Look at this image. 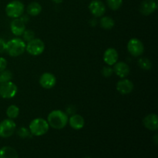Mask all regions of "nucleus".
I'll return each mask as SVG.
<instances>
[{"mask_svg": "<svg viewBox=\"0 0 158 158\" xmlns=\"http://www.w3.org/2000/svg\"><path fill=\"white\" fill-rule=\"evenodd\" d=\"M56 83V78L51 73H44L40 78V84L44 89H52Z\"/></svg>", "mask_w": 158, "mask_h": 158, "instance_id": "nucleus-11", "label": "nucleus"}, {"mask_svg": "<svg viewBox=\"0 0 158 158\" xmlns=\"http://www.w3.org/2000/svg\"><path fill=\"white\" fill-rule=\"evenodd\" d=\"M106 4L110 9L117 11L122 6L123 0H106Z\"/></svg>", "mask_w": 158, "mask_h": 158, "instance_id": "nucleus-24", "label": "nucleus"}, {"mask_svg": "<svg viewBox=\"0 0 158 158\" xmlns=\"http://www.w3.org/2000/svg\"><path fill=\"white\" fill-rule=\"evenodd\" d=\"M19 114V108L15 105H10L6 110V115L9 119H15Z\"/></svg>", "mask_w": 158, "mask_h": 158, "instance_id": "nucleus-21", "label": "nucleus"}, {"mask_svg": "<svg viewBox=\"0 0 158 158\" xmlns=\"http://www.w3.org/2000/svg\"><path fill=\"white\" fill-rule=\"evenodd\" d=\"M0 158H19V155L13 148L5 146L0 149Z\"/></svg>", "mask_w": 158, "mask_h": 158, "instance_id": "nucleus-18", "label": "nucleus"}, {"mask_svg": "<svg viewBox=\"0 0 158 158\" xmlns=\"http://www.w3.org/2000/svg\"><path fill=\"white\" fill-rule=\"evenodd\" d=\"M117 90L123 95H127V94H131L134 89V86L132 81L126 78L121 79L119 80L117 83Z\"/></svg>", "mask_w": 158, "mask_h": 158, "instance_id": "nucleus-12", "label": "nucleus"}, {"mask_svg": "<svg viewBox=\"0 0 158 158\" xmlns=\"http://www.w3.org/2000/svg\"><path fill=\"white\" fill-rule=\"evenodd\" d=\"M49 125L47 120L43 118H35L30 122L29 130L31 134L35 137H40L48 132Z\"/></svg>", "mask_w": 158, "mask_h": 158, "instance_id": "nucleus-3", "label": "nucleus"}, {"mask_svg": "<svg viewBox=\"0 0 158 158\" xmlns=\"http://www.w3.org/2000/svg\"><path fill=\"white\" fill-rule=\"evenodd\" d=\"M154 140H155V143L157 144V135H155V137H154Z\"/></svg>", "mask_w": 158, "mask_h": 158, "instance_id": "nucleus-31", "label": "nucleus"}, {"mask_svg": "<svg viewBox=\"0 0 158 158\" xmlns=\"http://www.w3.org/2000/svg\"><path fill=\"white\" fill-rule=\"evenodd\" d=\"M22 35L23 37V40L28 43V42L31 41V40L35 38V32L31 30V29H26Z\"/></svg>", "mask_w": 158, "mask_h": 158, "instance_id": "nucleus-26", "label": "nucleus"}, {"mask_svg": "<svg viewBox=\"0 0 158 158\" xmlns=\"http://www.w3.org/2000/svg\"><path fill=\"white\" fill-rule=\"evenodd\" d=\"M101 73L103 77H106V78L110 77L114 73V69L110 66H106L102 69Z\"/></svg>", "mask_w": 158, "mask_h": 158, "instance_id": "nucleus-27", "label": "nucleus"}, {"mask_svg": "<svg viewBox=\"0 0 158 158\" xmlns=\"http://www.w3.org/2000/svg\"><path fill=\"white\" fill-rule=\"evenodd\" d=\"M12 79V73L10 70L5 69L0 72V83H6L11 81Z\"/></svg>", "mask_w": 158, "mask_h": 158, "instance_id": "nucleus-23", "label": "nucleus"}, {"mask_svg": "<svg viewBox=\"0 0 158 158\" xmlns=\"http://www.w3.org/2000/svg\"><path fill=\"white\" fill-rule=\"evenodd\" d=\"M16 130V124L12 119H5L0 122V137L8 138L13 135Z\"/></svg>", "mask_w": 158, "mask_h": 158, "instance_id": "nucleus-6", "label": "nucleus"}, {"mask_svg": "<svg viewBox=\"0 0 158 158\" xmlns=\"http://www.w3.org/2000/svg\"><path fill=\"white\" fill-rule=\"evenodd\" d=\"M69 117L63 110H55L51 111L47 117V122L49 127L56 130H62L67 125Z\"/></svg>", "mask_w": 158, "mask_h": 158, "instance_id": "nucleus-1", "label": "nucleus"}, {"mask_svg": "<svg viewBox=\"0 0 158 158\" xmlns=\"http://www.w3.org/2000/svg\"><path fill=\"white\" fill-rule=\"evenodd\" d=\"M127 50L131 56L138 57L143 55L144 52V46L140 40L137 38H132L127 43Z\"/></svg>", "mask_w": 158, "mask_h": 158, "instance_id": "nucleus-8", "label": "nucleus"}, {"mask_svg": "<svg viewBox=\"0 0 158 158\" xmlns=\"http://www.w3.org/2000/svg\"><path fill=\"white\" fill-rule=\"evenodd\" d=\"M157 9L156 0H143L140 6V12L143 15H149L154 13Z\"/></svg>", "mask_w": 158, "mask_h": 158, "instance_id": "nucleus-10", "label": "nucleus"}, {"mask_svg": "<svg viewBox=\"0 0 158 158\" xmlns=\"http://www.w3.org/2000/svg\"><path fill=\"white\" fill-rule=\"evenodd\" d=\"M138 65L141 69L144 70H149L152 68V63L151 60L147 57H141L138 60Z\"/></svg>", "mask_w": 158, "mask_h": 158, "instance_id": "nucleus-22", "label": "nucleus"}, {"mask_svg": "<svg viewBox=\"0 0 158 158\" xmlns=\"http://www.w3.org/2000/svg\"><path fill=\"white\" fill-rule=\"evenodd\" d=\"M25 10L24 4L19 0H13L6 6V13L7 16L12 19H17L23 15Z\"/></svg>", "mask_w": 158, "mask_h": 158, "instance_id": "nucleus-4", "label": "nucleus"}, {"mask_svg": "<svg viewBox=\"0 0 158 158\" xmlns=\"http://www.w3.org/2000/svg\"><path fill=\"white\" fill-rule=\"evenodd\" d=\"M68 123L73 129L79 131L83 129L84 127L85 120L80 114H73L68 120Z\"/></svg>", "mask_w": 158, "mask_h": 158, "instance_id": "nucleus-17", "label": "nucleus"}, {"mask_svg": "<svg viewBox=\"0 0 158 158\" xmlns=\"http://www.w3.org/2000/svg\"><path fill=\"white\" fill-rule=\"evenodd\" d=\"M143 124L145 128L151 131L158 129V117L156 114H150L143 118Z\"/></svg>", "mask_w": 158, "mask_h": 158, "instance_id": "nucleus-15", "label": "nucleus"}, {"mask_svg": "<svg viewBox=\"0 0 158 158\" xmlns=\"http://www.w3.org/2000/svg\"><path fill=\"white\" fill-rule=\"evenodd\" d=\"M103 61L107 66H114L118 61V52L114 48H108L103 53Z\"/></svg>", "mask_w": 158, "mask_h": 158, "instance_id": "nucleus-14", "label": "nucleus"}, {"mask_svg": "<svg viewBox=\"0 0 158 158\" xmlns=\"http://www.w3.org/2000/svg\"><path fill=\"white\" fill-rule=\"evenodd\" d=\"M100 26L102 29L110 30L115 26V21L110 16H102L100 20Z\"/></svg>", "mask_w": 158, "mask_h": 158, "instance_id": "nucleus-20", "label": "nucleus"}, {"mask_svg": "<svg viewBox=\"0 0 158 158\" xmlns=\"http://www.w3.org/2000/svg\"><path fill=\"white\" fill-rule=\"evenodd\" d=\"M18 87L12 81L0 83V97L3 99H12L16 95Z\"/></svg>", "mask_w": 158, "mask_h": 158, "instance_id": "nucleus-7", "label": "nucleus"}, {"mask_svg": "<svg viewBox=\"0 0 158 158\" xmlns=\"http://www.w3.org/2000/svg\"><path fill=\"white\" fill-rule=\"evenodd\" d=\"M17 134H18L19 137L23 139L28 138V137L32 135L29 130L27 127H22L19 128V130L17 131Z\"/></svg>", "mask_w": 158, "mask_h": 158, "instance_id": "nucleus-25", "label": "nucleus"}, {"mask_svg": "<svg viewBox=\"0 0 158 158\" xmlns=\"http://www.w3.org/2000/svg\"><path fill=\"white\" fill-rule=\"evenodd\" d=\"M10 29L13 35L20 36L26 30V24L20 18L13 19L10 24Z\"/></svg>", "mask_w": 158, "mask_h": 158, "instance_id": "nucleus-16", "label": "nucleus"}, {"mask_svg": "<svg viewBox=\"0 0 158 158\" xmlns=\"http://www.w3.org/2000/svg\"><path fill=\"white\" fill-rule=\"evenodd\" d=\"M89 10L95 18H99L106 12V6L101 0H93L89 4Z\"/></svg>", "mask_w": 158, "mask_h": 158, "instance_id": "nucleus-9", "label": "nucleus"}, {"mask_svg": "<svg viewBox=\"0 0 158 158\" xmlns=\"http://www.w3.org/2000/svg\"><path fill=\"white\" fill-rule=\"evenodd\" d=\"M7 60L4 57H0V72L5 70L7 67Z\"/></svg>", "mask_w": 158, "mask_h": 158, "instance_id": "nucleus-28", "label": "nucleus"}, {"mask_svg": "<svg viewBox=\"0 0 158 158\" xmlns=\"http://www.w3.org/2000/svg\"><path fill=\"white\" fill-rule=\"evenodd\" d=\"M84 158H91V157H84Z\"/></svg>", "mask_w": 158, "mask_h": 158, "instance_id": "nucleus-32", "label": "nucleus"}, {"mask_svg": "<svg viewBox=\"0 0 158 158\" xmlns=\"http://www.w3.org/2000/svg\"><path fill=\"white\" fill-rule=\"evenodd\" d=\"M26 50L31 56H40L44 52L45 44L40 39L34 38L31 41L28 42L26 46Z\"/></svg>", "mask_w": 158, "mask_h": 158, "instance_id": "nucleus-5", "label": "nucleus"}, {"mask_svg": "<svg viewBox=\"0 0 158 158\" xmlns=\"http://www.w3.org/2000/svg\"><path fill=\"white\" fill-rule=\"evenodd\" d=\"M114 73H115L117 77H120V79H123L127 77V76L130 74L131 69L130 66H128L127 63L125 62H117L114 65Z\"/></svg>", "mask_w": 158, "mask_h": 158, "instance_id": "nucleus-13", "label": "nucleus"}, {"mask_svg": "<svg viewBox=\"0 0 158 158\" xmlns=\"http://www.w3.org/2000/svg\"><path fill=\"white\" fill-rule=\"evenodd\" d=\"M26 43L20 38H14L6 43V52L12 57H17L26 51Z\"/></svg>", "mask_w": 158, "mask_h": 158, "instance_id": "nucleus-2", "label": "nucleus"}, {"mask_svg": "<svg viewBox=\"0 0 158 158\" xmlns=\"http://www.w3.org/2000/svg\"><path fill=\"white\" fill-rule=\"evenodd\" d=\"M51 1H52V2H53L57 3V4H59V3L63 2V0H51Z\"/></svg>", "mask_w": 158, "mask_h": 158, "instance_id": "nucleus-30", "label": "nucleus"}, {"mask_svg": "<svg viewBox=\"0 0 158 158\" xmlns=\"http://www.w3.org/2000/svg\"><path fill=\"white\" fill-rule=\"evenodd\" d=\"M6 42L3 39L0 38V53L6 52Z\"/></svg>", "mask_w": 158, "mask_h": 158, "instance_id": "nucleus-29", "label": "nucleus"}, {"mask_svg": "<svg viewBox=\"0 0 158 158\" xmlns=\"http://www.w3.org/2000/svg\"><path fill=\"white\" fill-rule=\"evenodd\" d=\"M42 12V6L37 2L29 3L26 7V12L31 16H36Z\"/></svg>", "mask_w": 158, "mask_h": 158, "instance_id": "nucleus-19", "label": "nucleus"}]
</instances>
